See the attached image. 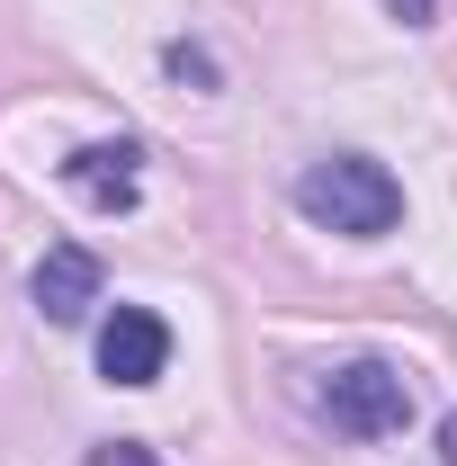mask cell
<instances>
[{"instance_id": "6da1fadb", "label": "cell", "mask_w": 457, "mask_h": 466, "mask_svg": "<svg viewBox=\"0 0 457 466\" xmlns=\"http://www.w3.org/2000/svg\"><path fill=\"white\" fill-rule=\"evenodd\" d=\"M296 207L314 216V225L350 233V242H377V233L403 225V188L386 162H368V153H323V162H305L296 171Z\"/></svg>"}, {"instance_id": "ba28073f", "label": "cell", "mask_w": 457, "mask_h": 466, "mask_svg": "<svg viewBox=\"0 0 457 466\" xmlns=\"http://www.w3.org/2000/svg\"><path fill=\"white\" fill-rule=\"evenodd\" d=\"M449 458H457V421H449Z\"/></svg>"}, {"instance_id": "7a4b0ae2", "label": "cell", "mask_w": 457, "mask_h": 466, "mask_svg": "<svg viewBox=\"0 0 457 466\" xmlns=\"http://www.w3.org/2000/svg\"><path fill=\"white\" fill-rule=\"evenodd\" d=\"M323 412H332V431L350 440H395L403 421H412V386H403V368L386 359H350L323 377Z\"/></svg>"}, {"instance_id": "8992f818", "label": "cell", "mask_w": 457, "mask_h": 466, "mask_svg": "<svg viewBox=\"0 0 457 466\" xmlns=\"http://www.w3.org/2000/svg\"><path fill=\"white\" fill-rule=\"evenodd\" d=\"M90 466H153V449H144V440H108Z\"/></svg>"}, {"instance_id": "5b68a950", "label": "cell", "mask_w": 457, "mask_h": 466, "mask_svg": "<svg viewBox=\"0 0 457 466\" xmlns=\"http://www.w3.org/2000/svg\"><path fill=\"white\" fill-rule=\"evenodd\" d=\"M135 144H81L72 162H63V179H72V198H90L99 216H117V207H135Z\"/></svg>"}, {"instance_id": "3957f363", "label": "cell", "mask_w": 457, "mask_h": 466, "mask_svg": "<svg viewBox=\"0 0 457 466\" xmlns=\"http://www.w3.org/2000/svg\"><path fill=\"white\" fill-rule=\"evenodd\" d=\"M162 368H171V323L153 305H117L99 323V377L108 386H153Z\"/></svg>"}, {"instance_id": "52a82bcc", "label": "cell", "mask_w": 457, "mask_h": 466, "mask_svg": "<svg viewBox=\"0 0 457 466\" xmlns=\"http://www.w3.org/2000/svg\"><path fill=\"white\" fill-rule=\"evenodd\" d=\"M386 9H395L403 27H421V18H431V9H440V0H386Z\"/></svg>"}, {"instance_id": "277c9868", "label": "cell", "mask_w": 457, "mask_h": 466, "mask_svg": "<svg viewBox=\"0 0 457 466\" xmlns=\"http://www.w3.org/2000/svg\"><path fill=\"white\" fill-rule=\"evenodd\" d=\"M99 305V260L81 251V242H55L46 260H36V314L46 323H81Z\"/></svg>"}]
</instances>
